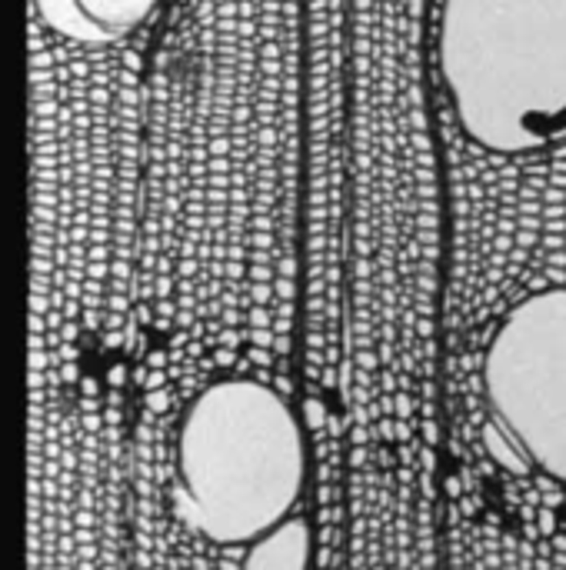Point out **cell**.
I'll return each mask as SVG.
<instances>
[{
    "label": "cell",
    "instance_id": "6da1fadb",
    "mask_svg": "<svg viewBox=\"0 0 566 570\" xmlns=\"http://www.w3.org/2000/svg\"><path fill=\"white\" fill-rule=\"evenodd\" d=\"M436 67L479 151L526 157L566 140V0H440Z\"/></svg>",
    "mask_w": 566,
    "mask_h": 570
},
{
    "label": "cell",
    "instance_id": "7a4b0ae2",
    "mask_svg": "<svg viewBox=\"0 0 566 570\" xmlns=\"http://www.w3.org/2000/svg\"><path fill=\"white\" fill-rule=\"evenodd\" d=\"M177 481L194 527L214 544H253L290 517L306 483L300 417L280 391L223 377L187 404Z\"/></svg>",
    "mask_w": 566,
    "mask_h": 570
},
{
    "label": "cell",
    "instance_id": "3957f363",
    "mask_svg": "<svg viewBox=\"0 0 566 570\" xmlns=\"http://www.w3.org/2000/svg\"><path fill=\"white\" fill-rule=\"evenodd\" d=\"M483 394L526 467L566 481V287L526 294L500 317L483 353Z\"/></svg>",
    "mask_w": 566,
    "mask_h": 570
},
{
    "label": "cell",
    "instance_id": "277c9868",
    "mask_svg": "<svg viewBox=\"0 0 566 570\" xmlns=\"http://www.w3.org/2000/svg\"><path fill=\"white\" fill-rule=\"evenodd\" d=\"M163 0H34L37 17L67 41L113 44L140 30Z\"/></svg>",
    "mask_w": 566,
    "mask_h": 570
},
{
    "label": "cell",
    "instance_id": "5b68a950",
    "mask_svg": "<svg viewBox=\"0 0 566 570\" xmlns=\"http://www.w3.org/2000/svg\"><path fill=\"white\" fill-rule=\"evenodd\" d=\"M310 524L304 517H286L247 547L240 570H310Z\"/></svg>",
    "mask_w": 566,
    "mask_h": 570
}]
</instances>
